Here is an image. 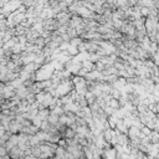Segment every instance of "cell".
<instances>
[{
	"instance_id": "cell-1",
	"label": "cell",
	"mask_w": 159,
	"mask_h": 159,
	"mask_svg": "<svg viewBox=\"0 0 159 159\" xmlns=\"http://www.w3.org/2000/svg\"><path fill=\"white\" fill-rule=\"evenodd\" d=\"M9 157L11 159H24L25 158V154H24V151L20 149L17 145H15L14 148H11L9 152H8Z\"/></svg>"
},
{
	"instance_id": "cell-2",
	"label": "cell",
	"mask_w": 159,
	"mask_h": 159,
	"mask_svg": "<svg viewBox=\"0 0 159 159\" xmlns=\"http://www.w3.org/2000/svg\"><path fill=\"white\" fill-rule=\"evenodd\" d=\"M50 114V110L49 108H39L37 110V117H40L42 121H45L47 118V116Z\"/></svg>"
},
{
	"instance_id": "cell-3",
	"label": "cell",
	"mask_w": 159,
	"mask_h": 159,
	"mask_svg": "<svg viewBox=\"0 0 159 159\" xmlns=\"http://www.w3.org/2000/svg\"><path fill=\"white\" fill-rule=\"evenodd\" d=\"M41 154V151H40V147H39V144H36V145H33L31 147V155H34V157H36V158H39V155Z\"/></svg>"
},
{
	"instance_id": "cell-4",
	"label": "cell",
	"mask_w": 159,
	"mask_h": 159,
	"mask_svg": "<svg viewBox=\"0 0 159 159\" xmlns=\"http://www.w3.org/2000/svg\"><path fill=\"white\" fill-rule=\"evenodd\" d=\"M141 132H142L144 135H149V134H151V132H152V129H149V128H148V127H145V126H142Z\"/></svg>"
},
{
	"instance_id": "cell-5",
	"label": "cell",
	"mask_w": 159,
	"mask_h": 159,
	"mask_svg": "<svg viewBox=\"0 0 159 159\" xmlns=\"http://www.w3.org/2000/svg\"><path fill=\"white\" fill-rule=\"evenodd\" d=\"M8 154V151L5 149V147L4 145H0V157H4Z\"/></svg>"
},
{
	"instance_id": "cell-6",
	"label": "cell",
	"mask_w": 159,
	"mask_h": 159,
	"mask_svg": "<svg viewBox=\"0 0 159 159\" xmlns=\"http://www.w3.org/2000/svg\"><path fill=\"white\" fill-rule=\"evenodd\" d=\"M2 159H11L9 157V154H6V155H4V157H2Z\"/></svg>"
}]
</instances>
